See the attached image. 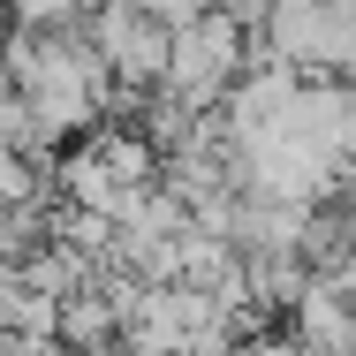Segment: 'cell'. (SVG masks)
<instances>
[{
	"mask_svg": "<svg viewBox=\"0 0 356 356\" xmlns=\"http://www.w3.org/2000/svg\"><path fill=\"white\" fill-rule=\"evenodd\" d=\"M258 61V31L243 23V15H227L213 8L205 23H190V31H175V69H167V99H182L190 114H220L227 99H235V83L250 76Z\"/></svg>",
	"mask_w": 356,
	"mask_h": 356,
	"instance_id": "1",
	"label": "cell"
},
{
	"mask_svg": "<svg viewBox=\"0 0 356 356\" xmlns=\"http://www.w3.org/2000/svg\"><path fill=\"white\" fill-rule=\"evenodd\" d=\"M83 38L99 46V61L122 76L137 99H152L167 69H175V31L144 8V0H106V8H91L83 15Z\"/></svg>",
	"mask_w": 356,
	"mask_h": 356,
	"instance_id": "2",
	"label": "cell"
},
{
	"mask_svg": "<svg viewBox=\"0 0 356 356\" xmlns=\"http://www.w3.org/2000/svg\"><path fill=\"white\" fill-rule=\"evenodd\" d=\"M83 0H15V31H83Z\"/></svg>",
	"mask_w": 356,
	"mask_h": 356,
	"instance_id": "3",
	"label": "cell"
},
{
	"mask_svg": "<svg viewBox=\"0 0 356 356\" xmlns=\"http://www.w3.org/2000/svg\"><path fill=\"white\" fill-rule=\"evenodd\" d=\"M235 356H318V349H311L296 326H273V334H250V341H243Z\"/></svg>",
	"mask_w": 356,
	"mask_h": 356,
	"instance_id": "4",
	"label": "cell"
},
{
	"mask_svg": "<svg viewBox=\"0 0 356 356\" xmlns=\"http://www.w3.org/2000/svg\"><path fill=\"white\" fill-rule=\"evenodd\" d=\"M144 8H152L167 31H190V23H205V15H213L220 0H144Z\"/></svg>",
	"mask_w": 356,
	"mask_h": 356,
	"instance_id": "5",
	"label": "cell"
},
{
	"mask_svg": "<svg viewBox=\"0 0 356 356\" xmlns=\"http://www.w3.org/2000/svg\"><path fill=\"white\" fill-rule=\"evenodd\" d=\"M341 159H349V175H356V83H349V129H341Z\"/></svg>",
	"mask_w": 356,
	"mask_h": 356,
	"instance_id": "6",
	"label": "cell"
},
{
	"mask_svg": "<svg viewBox=\"0 0 356 356\" xmlns=\"http://www.w3.org/2000/svg\"><path fill=\"white\" fill-rule=\"evenodd\" d=\"M334 197H341V213L356 220V175H349V182H341V190H334Z\"/></svg>",
	"mask_w": 356,
	"mask_h": 356,
	"instance_id": "7",
	"label": "cell"
}]
</instances>
